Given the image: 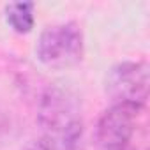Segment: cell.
I'll return each mask as SVG.
<instances>
[{"instance_id": "6da1fadb", "label": "cell", "mask_w": 150, "mask_h": 150, "mask_svg": "<svg viewBox=\"0 0 150 150\" xmlns=\"http://www.w3.org/2000/svg\"><path fill=\"white\" fill-rule=\"evenodd\" d=\"M37 120L57 150H78L83 120L76 97L58 87H48L39 96Z\"/></svg>"}, {"instance_id": "7a4b0ae2", "label": "cell", "mask_w": 150, "mask_h": 150, "mask_svg": "<svg viewBox=\"0 0 150 150\" xmlns=\"http://www.w3.org/2000/svg\"><path fill=\"white\" fill-rule=\"evenodd\" d=\"M83 32L78 23L65 21L46 27L37 41L35 53L42 65L50 69H69L83 58Z\"/></svg>"}, {"instance_id": "3957f363", "label": "cell", "mask_w": 150, "mask_h": 150, "mask_svg": "<svg viewBox=\"0 0 150 150\" xmlns=\"http://www.w3.org/2000/svg\"><path fill=\"white\" fill-rule=\"evenodd\" d=\"M104 92L113 104L141 110L148 99V64L127 60L113 65L104 78Z\"/></svg>"}, {"instance_id": "277c9868", "label": "cell", "mask_w": 150, "mask_h": 150, "mask_svg": "<svg viewBox=\"0 0 150 150\" xmlns=\"http://www.w3.org/2000/svg\"><path fill=\"white\" fill-rule=\"evenodd\" d=\"M139 110L124 104L108 108L96 127L97 150H138L134 145Z\"/></svg>"}, {"instance_id": "5b68a950", "label": "cell", "mask_w": 150, "mask_h": 150, "mask_svg": "<svg viewBox=\"0 0 150 150\" xmlns=\"http://www.w3.org/2000/svg\"><path fill=\"white\" fill-rule=\"evenodd\" d=\"M6 20L14 32L28 34L34 28V4L32 2L7 4L6 6Z\"/></svg>"}]
</instances>
